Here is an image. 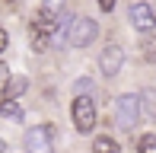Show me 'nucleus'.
I'll list each match as a JSON object with an SVG mask.
<instances>
[{
  "label": "nucleus",
  "mask_w": 156,
  "mask_h": 153,
  "mask_svg": "<svg viewBox=\"0 0 156 153\" xmlns=\"http://www.w3.org/2000/svg\"><path fill=\"white\" fill-rule=\"evenodd\" d=\"M89 89H93V83H89L86 76H83V80H76V96H86Z\"/></svg>",
  "instance_id": "obj_15"
},
{
  "label": "nucleus",
  "mask_w": 156,
  "mask_h": 153,
  "mask_svg": "<svg viewBox=\"0 0 156 153\" xmlns=\"http://www.w3.org/2000/svg\"><path fill=\"white\" fill-rule=\"evenodd\" d=\"M29 38H32V51H48V48H51V35H45V32H32L29 29Z\"/></svg>",
  "instance_id": "obj_11"
},
{
  "label": "nucleus",
  "mask_w": 156,
  "mask_h": 153,
  "mask_svg": "<svg viewBox=\"0 0 156 153\" xmlns=\"http://www.w3.org/2000/svg\"><path fill=\"white\" fill-rule=\"evenodd\" d=\"M115 121L124 134H134V128L140 124V102L134 93H124L115 99Z\"/></svg>",
  "instance_id": "obj_2"
},
{
  "label": "nucleus",
  "mask_w": 156,
  "mask_h": 153,
  "mask_svg": "<svg viewBox=\"0 0 156 153\" xmlns=\"http://www.w3.org/2000/svg\"><path fill=\"white\" fill-rule=\"evenodd\" d=\"M127 19H131V26L137 32H144V35H150L156 29V13L153 6L147 3V0H137V3H131V10H127Z\"/></svg>",
  "instance_id": "obj_6"
},
{
  "label": "nucleus",
  "mask_w": 156,
  "mask_h": 153,
  "mask_svg": "<svg viewBox=\"0 0 156 153\" xmlns=\"http://www.w3.org/2000/svg\"><path fill=\"white\" fill-rule=\"evenodd\" d=\"M6 80H10V67L0 61V93H3V86H6Z\"/></svg>",
  "instance_id": "obj_16"
},
{
  "label": "nucleus",
  "mask_w": 156,
  "mask_h": 153,
  "mask_svg": "<svg viewBox=\"0 0 156 153\" xmlns=\"http://www.w3.org/2000/svg\"><path fill=\"white\" fill-rule=\"evenodd\" d=\"M0 153H6V144H3V141H0Z\"/></svg>",
  "instance_id": "obj_19"
},
{
  "label": "nucleus",
  "mask_w": 156,
  "mask_h": 153,
  "mask_svg": "<svg viewBox=\"0 0 156 153\" xmlns=\"http://www.w3.org/2000/svg\"><path fill=\"white\" fill-rule=\"evenodd\" d=\"M26 86H29V80H26V76H13L10 73V80H6V86H3V99H16L19 93H26Z\"/></svg>",
  "instance_id": "obj_8"
},
{
  "label": "nucleus",
  "mask_w": 156,
  "mask_h": 153,
  "mask_svg": "<svg viewBox=\"0 0 156 153\" xmlns=\"http://www.w3.org/2000/svg\"><path fill=\"white\" fill-rule=\"evenodd\" d=\"M140 51H144V61H147V64H156V38H153V35H147V38H144Z\"/></svg>",
  "instance_id": "obj_13"
},
{
  "label": "nucleus",
  "mask_w": 156,
  "mask_h": 153,
  "mask_svg": "<svg viewBox=\"0 0 156 153\" xmlns=\"http://www.w3.org/2000/svg\"><path fill=\"white\" fill-rule=\"evenodd\" d=\"M93 153H121V144L115 137H108V134H99L93 141Z\"/></svg>",
  "instance_id": "obj_9"
},
{
  "label": "nucleus",
  "mask_w": 156,
  "mask_h": 153,
  "mask_svg": "<svg viewBox=\"0 0 156 153\" xmlns=\"http://www.w3.org/2000/svg\"><path fill=\"white\" fill-rule=\"evenodd\" d=\"M64 29H67V45L70 48H86L99 35V23L93 16H73L70 26H64Z\"/></svg>",
  "instance_id": "obj_1"
},
{
  "label": "nucleus",
  "mask_w": 156,
  "mask_h": 153,
  "mask_svg": "<svg viewBox=\"0 0 156 153\" xmlns=\"http://www.w3.org/2000/svg\"><path fill=\"white\" fill-rule=\"evenodd\" d=\"M26 150L29 153H54V124H35L26 131Z\"/></svg>",
  "instance_id": "obj_4"
},
{
  "label": "nucleus",
  "mask_w": 156,
  "mask_h": 153,
  "mask_svg": "<svg viewBox=\"0 0 156 153\" xmlns=\"http://www.w3.org/2000/svg\"><path fill=\"white\" fill-rule=\"evenodd\" d=\"M121 64H124V48L118 45V41H108V45L102 48V54H99V70L102 76H118L121 73Z\"/></svg>",
  "instance_id": "obj_5"
},
{
  "label": "nucleus",
  "mask_w": 156,
  "mask_h": 153,
  "mask_svg": "<svg viewBox=\"0 0 156 153\" xmlns=\"http://www.w3.org/2000/svg\"><path fill=\"white\" fill-rule=\"evenodd\" d=\"M0 118L19 121V118H23V109H19V102H16V99H0Z\"/></svg>",
  "instance_id": "obj_10"
},
{
  "label": "nucleus",
  "mask_w": 156,
  "mask_h": 153,
  "mask_svg": "<svg viewBox=\"0 0 156 153\" xmlns=\"http://www.w3.org/2000/svg\"><path fill=\"white\" fill-rule=\"evenodd\" d=\"M137 102H140V115H150L156 118V89L153 86H147V89H140V96H137Z\"/></svg>",
  "instance_id": "obj_7"
},
{
  "label": "nucleus",
  "mask_w": 156,
  "mask_h": 153,
  "mask_svg": "<svg viewBox=\"0 0 156 153\" xmlns=\"http://www.w3.org/2000/svg\"><path fill=\"white\" fill-rule=\"evenodd\" d=\"M115 3H118V0H99V10H102V13H112Z\"/></svg>",
  "instance_id": "obj_17"
},
{
  "label": "nucleus",
  "mask_w": 156,
  "mask_h": 153,
  "mask_svg": "<svg viewBox=\"0 0 156 153\" xmlns=\"http://www.w3.org/2000/svg\"><path fill=\"white\" fill-rule=\"evenodd\" d=\"M6 45H10V35H6V29H0V54L6 51Z\"/></svg>",
  "instance_id": "obj_18"
},
{
  "label": "nucleus",
  "mask_w": 156,
  "mask_h": 153,
  "mask_svg": "<svg viewBox=\"0 0 156 153\" xmlns=\"http://www.w3.org/2000/svg\"><path fill=\"white\" fill-rule=\"evenodd\" d=\"M64 3H67V0H41V13L58 19L61 13H64Z\"/></svg>",
  "instance_id": "obj_12"
},
{
  "label": "nucleus",
  "mask_w": 156,
  "mask_h": 153,
  "mask_svg": "<svg viewBox=\"0 0 156 153\" xmlns=\"http://www.w3.org/2000/svg\"><path fill=\"white\" fill-rule=\"evenodd\" d=\"M137 153H156V134H140L137 137Z\"/></svg>",
  "instance_id": "obj_14"
},
{
  "label": "nucleus",
  "mask_w": 156,
  "mask_h": 153,
  "mask_svg": "<svg viewBox=\"0 0 156 153\" xmlns=\"http://www.w3.org/2000/svg\"><path fill=\"white\" fill-rule=\"evenodd\" d=\"M70 118H73V128L80 134H93L96 131V102L89 96H76L73 105H70Z\"/></svg>",
  "instance_id": "obj_3"
}]
</instances>
